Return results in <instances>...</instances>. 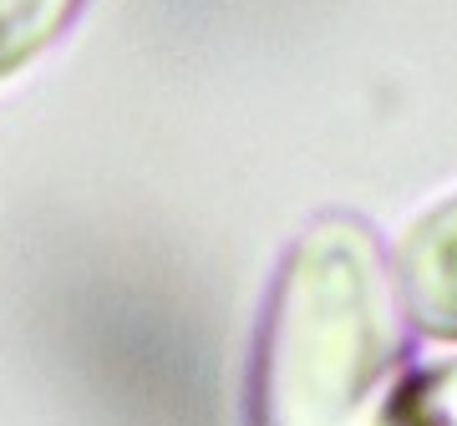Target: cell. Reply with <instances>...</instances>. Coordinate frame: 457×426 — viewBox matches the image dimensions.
Returning a JSON list of instances; mask_svg holds the SVG:
<instances>
[{
  "label": "cell",
  "mask_w": 457,
  "mask_h": 426,
  "mask_svg": "<svg viewBox=\"0 0 457 426\" xmlns=\"http://www.w3.org/2000/svg\"><path fill=\"white\" fill-rule=\"evenodd\" d=\"M402 310L376 229L320 213L279 259L264 305L249 426H376L396 386Z\"/></svg>",
  "instance_id": "cell-1"
},
{
  "label": "cell",
  "mask_w": 457,
  "mask_h": 426,
  "mask_svg": "<svg viewBox=\"0 0 457 426\" xmlns=\"http://www.w3.org/2000/svg\"><path fill=\"white\" fill-rule=\"evenodd\" d=\"M396 284L411 325L437 340H457V198H442L402 233Z\"/></svg>",
  "instance_id": "cell-2"
},
{
  "label": "cell",
  "mask_w": 457,
  "mask_h": 426,
  "mask_svg": "<svg viewBox=\"0 0 457 426\" xmlns=\"http://www.w3.org/2000/svg\"><path fill=\"white\" fill-rule=\"evenodd\" d=\"M376 426H457V356L407 371L386 391Z\"/></svg>",
  "instance_id": "cell-3"
},
{
  "label": "cell",
  "mask_w": 457,
  "mask_h": 426,
  "mask_svg": "<svg viewBox=\"0 0 457 426\" xmlns=\"http://www.w3.org/2000/svg\"><path fill=\"white\" fill-rule=\"evenodd\" d=\"M82 0H0V82L46 51Z\"/></svg>",
  "instance_id": "cell-4"
}]
</instances>
